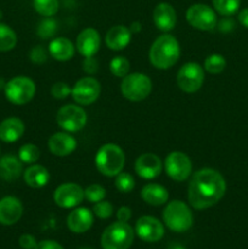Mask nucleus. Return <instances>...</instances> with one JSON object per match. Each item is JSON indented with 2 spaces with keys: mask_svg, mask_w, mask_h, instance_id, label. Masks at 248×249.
<instances>
[{
  "mask_svg": "<svg viewBox=\"0 0 248 249\" xmlns=\"http://www.w3.org/2000/svg\"><path fill=\"white\" fill-rule=\"evenodd\" d=\"M226 191L223 175L211 168H203L192 175L189 185V202L192 208L207 209L218 203Z\"/></svg>",
  "mask_w": 248,
  "mask_h": 249,
  "instance_id": "obj_1",
  "label": "nucleus"
},
{
  "mask_svg": "<svg viewBox=\"0 0 248 249\" xmlns=\"http://www.w3.org/2000/svg\"><path fill=\"white\" fill-rule=\"evenodd\" d=\"M150 62L158 70H168L179 61L180 45L179 41L170 34L158 36L151 45Z\"/></svg>",
  "mask_w": 248,
  "mask_h": 249,
  "instance_id": "obj_2",
  "label": "nucleus"
},
{
  "mask_svg": "<svg viewBox=\"0 0 248 249\" xmlns=\"http://www.w3.org/2000/svg\"><path fill=\"white\" fill-rule=\"evenodd\" d=\"M125 155L118 145L106 143L99 148L95 157V165L102 175L108 178L117 177L123 172Z\"/></svg>",
  "mask_w": 248,
  "mask_h": 249,
  "instance_id": "obj_3",
  "label": "nucleus"
},
{
  "mask_svg": "<svg viewBox=\"0 0 248 249\" xmlns=\"http://www.w3.org/2000/svg\"><path fill=\"white\" fill-rule=\"evenodd\" d=\"M134 230L128 223L111 224L101 236V246L104 249H129L133 245Z\"/></svg>",
  "mask_w": 248,
  "mask_h": 249,
  "instance_id": "obj_4",
  "label": "nucleus"
},
{
  "mask_svg": "<svg viewBox=\"0 0 248 249\" xmlns=\"http://www.w3.org/2000/svg\"><path fill=\"white\" fill-rule=\"evenodd\" d=\"M163 220L165 225L174 232H185L194 223L192 213L189 207L181 201H172L163 211Z\"/></svg>",
  "mask_w": 248,
  "mask_h": 249,
  "instance_id": "obj_5",
  "label": "nucleus"
},
{
  "mask_svg": "<svg viewBox=\"0 0 248 249\" xmlns=\"http://www.w3.org/2000/svg\"><path fill=\"white\" fill-rule=\"evenodd\" d=\"M152 90V82L142 73H130L123 78L121 84L122 95L126 100L140 102L145 100Z\"/></svg>",
  "mask_w": 248,
  "mask_h": 249,
  "instance_id": "obj_6",
  "label": "nucleus"
},
{
  "mask_svg": "<svg viewBox=\"0 0 248 249\" xmlns=\"http://www.w3.org/2000/svg\"><path fill=\"white\" fill-rule=\"evenodd\" d=\"M5 96L11 104L24 105L35 95V84L28 77H15L5 84Z\"/></svg>",
  "mask_w": 248,
  "mask_h": 249,
  "instance_id": "obj_7",
  "label": "nucleus"
},
{
  "mask_svg": "<svg viewBox=\"0 0 248 249\" xmlns=\"http://www.w3.org/2000/svg\"><path fill=\"white\" fill-rule=\"evenodd\" d=\"M56 122L58 126L67 133H75L84 128L88 117L82 107L77 105H66L58 109Z\"/></svg>",
  "mask_w": 248,
  "mask_h": 249,
  "instance_id": "obj_8",
  "label": "nucleus"
},
{
  "mask_svg": "<svg viewBox=\"0 0 248 249\" xmlns=\"http://www.w3.org/2000/svg\"><path fill=\"white\" fill-rule=\"evenodd\" d=\"M177 82L182 91L189 94L198 91L204 82L203 68L197 62L185 63L177 72Z\"/></svg>",
  "mask_w": 248,
  "mask_h": 249,
  "instance_id": "obj_9",
  "label": "nucleus"
},
{
  "mask_svg": "<svg viewBox=\"0 0 248 249\" xmlns=\"http://www.w3.org/2000/svg\"><path fill=\"white\" fill-rule=\"evenodd\" d=\"M186 21L194 28L204 32L213 31L218 23L215 11L206 4L191 5L186 11Z\"/></svg>",
  "mask_w": 248,
  "mask_h": 249,
  "instance_id": "obj_10",
  "label": "nucleus"
},
{
  "mask_svg": "<svg viewBox=\"0 0 248 249\" xmlns=\"http://www.w3.org/2000/svg\"><path fill=\"white\" fill-rule=\"evenodd\" d=\"M164 169L170 179L175 181H185L191 175V160L185 153L174 151V152H170L165 158Z\"/></svg>",
  "mask_w": 248,
  "mask_h": 249,
  "instance_id": "obj_11",
  "label": "nucleus"
},
{
  "mask_svg": "<svg viewBox=\"0 0 248 249\" xmlns=\"http://www.w3.org/2000/svg\"><path fill=\"white\" fill-rule=\"evenodd\" d=\"M101 92V85L99 80L92 77H84L75 83L72 88L73 100L79 105H91L99 99Z\"/></svg>",
  "mask_w": 248,
  "mask_h": 249,
  "instance_id": "obj_12",
  "label": "nucleus"
},
{
  "mask_svg": "<svg viewBox=\"0 0 248 249\" xmlns=\"http://www.w3.org/2000/svg\"><path fill=\"white\" fill-rule=\"evenodd\" d=\"M84 190L77 184H63L53 192V201L61 208H74L84 199Z\"/></svg>",
  "mask_w": 248,
  "mask_h": 249,
  "instance_id": "obj_13",
  "label": "nucleus"
},
{
  "mask_svg": "<svg viewBox=\"0 0 248 249\" xmlns=\"http://www.w3.org/2000/svg\"><path fill=\"white\" fill-rule=\"evenodd\" d=\"M135 232L145 242H157L164 236V228L153 216H141L135 225Z\"/></svg>",
  "mask_w": 248,
  "mask_h": 249,
  "instance_id": "obj_14",
  "label": "nucleus"
},
{
  "mask_svg": "<svg viewBox=\"0 0 248 249\" xmlns=\"http://www.w3.org/2000/svg\"><path fill=\"white\" fill-rule=\"evenodd\" d=\"M163 163L160 158L155 153H143L136 160L135 172L140 178L151 180L157 178L162 173Z\"/></svg>",
  "mask_w": 248,
  "mask_h": 249,
  "instance_id": "obj_15",
  "label": "nucleus"
},
{
  "mask_svg": "<svg viewBox=\"0 0 248 249\" xmlns=\"http://www.w3.org/2000/svg\"><path fill=\"white\" fill-rule=\"evenodd\" d=\"M101 45V36L94 28H85L77 38V50L84 57H92L99 51Z\"/></svg>",
  "mask_w": 248,
  "mask_h": 249,
  "instance_id": "obj_16",
  "label": "nucleus"
},
{
  "mask_svg": "<svg viewBox=\"0 0 248 249\" xmlns=\"http://www.w3.org/2000/svg\"><path fill=\"white\" fill-rule=\"evenodd\" d=\"M23 206L21 201L14 196H6L0 199V224L14 225L21 219Z\"/></svg>",
  "mask_w": 248,
  "mask_h": 249,
  "instance_id": "obj_17",
  "label": "nucleus"
},
{
  "mask_svg": "<svg viewBox=\"0 0 248 249\" xmlns=\"http://www.w3.org/2000/svg\"><path fill=\"white\" fill-rule=\"evenodd\" d=\"M77 148V140L67 131L55 133L49 139V150L53 155L66 157Z\"/></svg>",
  "mask_w": 248,
  "mask_h": 249,
  "instance_id": "obj_18",
  "label": "nucleus"
},
{
  "mask_svg": "<svg viewBox=\"0 0 248 249\" xmlns=\"http://www.w3.org/2000/svg\"><path fill=\"white\" fill-rule=\"evenodd\" d=\"M153 23L159 31L169 32L177 24V12L168 2H160L153 10Z\"/></svg>",
  "mask_w": 248,
  "mask_h": 249,
  "instance_id": "obj_19",
  "label": "nucleus"
},
{
  "mask_svg": "<svg viewBox=\"0 0 248 249\" xmlns=\"http://www.w3.org/2000/svg\"><path fill=\"white\" fill-rule=\"evenodd\" d=\"M92 212L88 208H77L70 213L67 218V226L72 232L83 233L87 232L94 223Z\"/></svg>",
  "mask_w": 248,
  "mask_h": 249,
  "instance_id": "obj_20",
  "label": "nucleus"
},
{
  "mask_svg": "<svg viewBox=\"0 0 248 249\" xmlns=\"http://www.w3.org/2000/svg\"><path fill=\"white\" fill-rule=\"evenodd\" d=\"M24 133L23 122L16 117L6 118L0 123V140L2 142H16Z\"/></svg>",
  "mask_w": 248,
  "mask_h": 249,
  "instance_id": "obj_21",
  "label": "nucleus"
},
{
  "mask_svg": "<svg viewBox=\"0 0 248 249\" xmlns=\"http://www.w3.org/2000/svg\"><path fill=\"white\" fill-rule=\"evenodd\" d=\"M131 39V32L125 26H114L107 32L106 45L114 51H121L129 45Z\"/></svg>",
  "mask_w": 248,
  "mask_h": 249,
  "instance_id": "obj_22",
  "label": "nucleus"
},
{
  "mask_svg": "<svg viewBox=\"0 0 248 249\" xmlns=\"http://www.w3.org/2000/svg\"><path fill=\"white\" fill-rule=\"evenodd\" d=\"M141 198L143 202L153 207L163 206L168 202L169 194L167 189L158 184H147L141 190Z\"/></svg>",
  "mask_w": 248,
  "mask_h": 249,
  "instance_id": "obj_23",
  "label": "nucleus"
},
{
  "mask_svg": "<svg viewBox=\"0 0 248 249\" xmlns=\"http://www.w3.org/2000/svg\"><path fill=\"white\" fill-rule=\"evenodd\" d=\"M23 179L24 182L29 187L40 189V187H44L45 185H48L49 180H50V174H49V170L45 167L34 164L24 170Z\"/></svg>",
  "mask_w": 248,
  "mask_h": 249,
  "instance_id": "obj_24",
  "label": "nucleus"
},
{
  "mask_svg": "<svg viewBox=\"0 0 248 249\" xmlns=\"http://www.w3.org/2000/svg\"><path fill=\"white\" fill-rule=\"evenodd\" d=\"M74 45L67 38H55L49 45V53L57 61H68L74 56Z\"/></svg>",
  "mask_w": 248,
  "mask_h": 249,
  "instance_id": "obj_25",
  "label": "nucleus"
},
{
  "mask_svg": "<svg viewBox=\"0 0 248 249\" xmlns=\"http://www.w3.org/2000/svg\"><path fill=\"white\" fill-rule=\"evenodd\" d=\"M23 163L15 156L7 155L0 160V177L6 181L16 180L23 172Z\"/></svg>",
  "mask_w": 248,
  "mask_h": 249,
  "instance_id": "obj_26",
  "label": "nucleus"
},
{
  "mask_svg": "<svg viewBox=\"0 0 248 249\" xmlns=\"http://www.w3.org/2000/svg\"><path fill=\"white\" fill-rule=\"evenodd\" d=\"M17 36L14 29L0 22V51H10L16 46Z\"/></svg>",
  "mask_w": 248,
  "mask_h": 249,
  "instance_id": "obj_27",
  "label": "nucleus"
},
{
  "mask_svg": "<svg viewBox=\"0 0 248 249\" xmlns=\"http://www.w3.org/2000/svg\"><path fill=\"white\" fill-rule=\"evenodd\" d=\"M212 2H213L214 10L218 14L229 17L237 12L241 0H212Z\"/></svg>",
  "mask_w": 248,
  "mask_h": 249,
  "instance_id": "obj_28",
  "label": "nucleus"
},
{
  "mask_svg": "<svg viewBox=\"0 0 248 249\" xmlns=\"http://www.w3.org/2000/svg\"><path fill=\"white\" fill-rule=\"evenodd\" d=\"M226 67V60L219 53H212L204 60V70L211 74H219Z\"/></svg>",
  "mask_w": 248,
  "mask_h": 249,
  "instance_id": "obj_29",
  "label": "nucleus"
},
{
  "mask_svg": "<svg viewBox=\"0 0 248 249\" xmlns=\"http://www.w3.org/2000/svg\"><path fill=\"white\" fill-rule=\"evenodd\" d=\"M34 10L44 17H53L58 11V0H33Z\"/></svg>",
  "mask_w": 248,
  "mask_h": 249,
  "instance_id": "obj_30",
  "label": "nucleus"
},
{
  "mask_svg": "<svg viewBox=\"0 0 248 249\" xmlns=\"http://www.w3.org/2000/svg\"><path fill=\"white\" fill-rule=\"evenodd\" d=\"M40 157V151L33 143H26L22 146L18 151V158L22 163L26 164H33Z\"/></svg>",
  "mask_w": 248,
  "mask_h": 249,
  "instance_id": "obj_31",
  "label": "nucleus"
},
{
  "mask_svg": "<svg viewBox=\"0 0 248 249\" xmlns=\"http://www.w3.org/2000/svg\"><path fill=\"white\" fill-rule=\"evenodd\" d=\"M109 70L113 75L118 78H124L129 73L130 70V63H129L128 58L124 56H117V57L112 58L109 62Z\"/></svg>",
  "mask_w": 248,
  "mask_h": 249,
  "instance_id": "obj_32",
  "label": "nucleus"
},
{
  "mask_svg": "<svg viewBox=\"0 0 248 249\" xmlns=\"http://www.w3.org/2000/svg\"><path fill=\"white\" fill-rule=\"evenodd\" d=\"M57 31V22L51 17H45L38 26V34L41 39H49L55 36Z\"/></svg>",
  "mask_w": 248,
  "mask_h": 249,
  "instance_id": "obj_33",
  "label": "nucleus"
},
{
  "mask_svg": "<svg viewBox=\"0 0 248 249\" xmlns=\"http://www.w3.org/2000/svg\"><path fill=\"white\" fill-rule=\"evenodd\" d=\"M116 187L119 192L129 194L135 187V180L129 173H119L116 177Z\"/></svg>",
  "mask_w": 248,
  "mask_h": 249,
  "instance_id": "obj_34",
  "label": "nucleus"
},
{
  "mask_svg": "<svg viewBox=\"0 0 248 249\" xmlns=\"http://www.w3.org/2000/svg\"><path fill=\"white\" fill-rule=\"evenodd\" d=\"M84 197L91 203H97L100 201H104L106 197V190L99 184L89 185L84 190Z\"/></svg>",
  "mask_w": 248,
  "mask_h": 249,
  "instance_id": "obj_35",
  "label": "nucleus"
},
{
  "mask_svg": "<svg viewBox=\"0 0 248 249\" xmlns=\"http://www.w3.org/2000/svg\"><path fill=\"white\" fill-rule=\"evenodd\" d=\"M92 213L100 219H108L113 214V206L107 201H100L94 204Z\"/></svg>",
  "mask_w": 248,
  "mask_h": 249,
  "instance_id": "obj_36",
  "label": "nucleus"
},
{
  "mask_svg": "<svg viewBox=\"0 0 248 249\" xmlns=\"http://www.w3.org/2000/svg\"><path fill=\"white\" fill-rule=\"evenodd\" d=\"M72 92V89L68 87L67 83H63V82H58L55 83L51 88V95H53L55 99L58 100H63L66 97H68Z\"/></svg>",
  "mask_w": 248,
  "mask_h": 249,
  "instance_id": "obj_37",
  "label": "nucleus"
},
{
  "mask_svg": "<svg viewBox=\"0 0 248 249\" xmlns=\"http://www.w3.org/2000/svg\"><path fill=\"white\" fill-rule=\"evenodd\" d=\"M46 51L45 49L41 48V46H35V48L32 49L31 51V60L32 62L36 63V65H41L46 61Z\"/></svg>",
  "mask_w": 248,
  "mask_h": 249,
  "instance_id": "obj_38",
  "label": "nucleus"
},
{
  "mask_svg": "<svg viewBox=\"0 0 248 249\" xmlns=\"http://www.w3.org/2000/svg\"><path fill=\"white\" fill-rule=\"evenodd\" d=\"M18 243L19 246H21V248L23 249H34L36 247L35 238H34L32 235H28V233L22 235L21 237H19Z\"/></svg>",
  "mask_w": 248,
  "mask_h": 249,
  "instance_id": "obj_39",
  "label": "nucleus"
},
{
  "mask_svg": "<svg viewBox=\"0 0 248 249\" xmlns=\"http://www.w3.org/2000/svg\"><path fill=\"white\" fill-rule=\"evenodd\" d=\"M83 66H84L83 68H84L85 72L89 73V74L97 72V68H99V63H97V61L94 57H85Z\"/></svg>",
  "mask_w": 248,
  "mask_h": 249,
  "instance_id": "obj_40",
  "label": "nucleus"
},
{
  "mask_svg": "<svg viewBox=\"0 0 248 249\" xmlns=\"http://www.w3.org/2000/svg\"><path fill=\"white\" fill-rule=\"evenodd\" d=\"M131 218V209L129 207H121L117 212V219L122 223H128Z\"/></svg>",
  "mask_w": 248,
  "mask_h": 249,
  "instance_id": "obj_41",
  "label": "nucleus"
},
{
  "mask_svg": "<svg viewBox=\"0 0 248 249\" xmlns=\"http://www.w3.org/2000/svg\"><path fill=\"white\" fill-rule=\"evenodd\" d=\"M34 249H63V248L60 243L55 242V241L45 240V241H40L39 243H36V247Z\"/></svg>",
  "mask_w": 248,
  "mask_h": 249,
  "instance_id": "obj_42",
  "label": "nucleus"
},
{
  "mask_svg": "<svg viewBox=\"0 0 248 249\" xmlns=\"http://www.w3.org/2000/svg\"><path fill=\"white\" fill-rule=\"evenodd\" d=\"M233 27H235V23H233L232 19L230 18H224L223 21L219 23V29L223 32H230L231 29H233Z\"/></svg>",
  "mask_w": 248,
  "mask_h": 249,
  "instance_id": "obj_43",
  "label": "nucleus"
},
{
  "mask_svg": "<svg viewBox=\"0 0 248 249\" xmlns=\"http://www.w3.org/2000/svg\"><path fill=\"white\" fill-rule=\"evenodd\" d=\"M238 21L245 28L248 29V7L241 10L240 14H238Z\"/></svg>",
  "mask_w": 248,
  "mask_h": 249,
  "instance_id": "obj_44",
  "label": "nucleus"
},
{
  "mask_svg": "<svg viewBox=\"0 0 248 249\" xmlns=\"http://www.w3.org/2000/svg\"><path fill=\"white\" fill-rule=\"evenodd\" d=\"M129 29H130L131 33H139L141 31L140 22H134V23H131V27Z\"/></svg>",
  "mask_w": 248,
  "mask_h": 249,
  "instance_id": "obj_45",
  "label": "nucleus"
},
{
  "mask_svg": "<svg viewBox=\"0 0 248 249\" xmlns=\"http://www.w3.org/2000/svg\"><path fill=\"white\" fill-rule=\"evenodd\" d=\"M168 249H185L184 246L179 245V243H170L169 246H168Z\"/></svg>",
  "mask_w": 248,
  "mask_h": 249,
  "instance_id": "obj_46",
  "label": "nucleus"
},
{
  "mask_svg": "<svg viewBox=\"0 0 248 249\" xmlns=\"http://www.w3.org/2000/svg\"><path fill=\"white\" fill-rule=\"evenodd\" d=\"M1 16H2V14H1V11H0V18H1Z\"/></svg>",
  "mask_w": 248,
  "mask_h": 249,
  "instance_id": "obj_47",
  "label": "nucleus"
},
{
  "mask_svg": "<svg viewBox=\"0 0 248 249\" xmlns=\"http://www.w3.org/2000/svg\"><path fill=\"white\" fill-rule=\"evenodd\" d=\"M82 249H90V248H82Z\"/></svg>",
  "mask_w": 248,
  "mask_h": 249,
  "instance_id": "obj_48",
  "label": "nucleus"
}]
</instances>
